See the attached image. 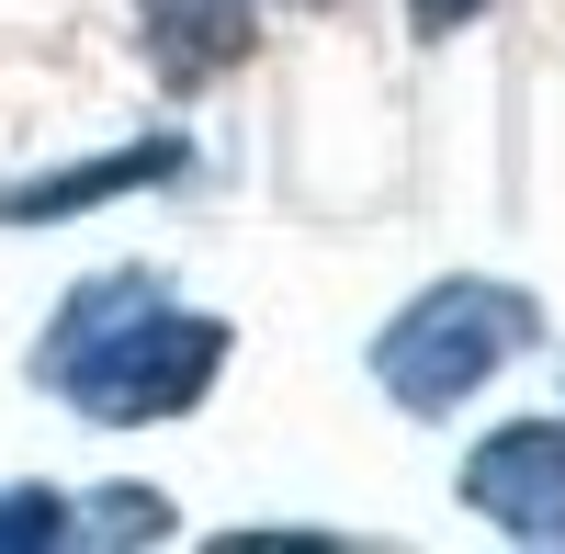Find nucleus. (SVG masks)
I'll use <instances>...</instances> for the list:
<instances>
[{
	"mask_svg": "<svg viewBox=\"0 0 565 554\" xmlns=\"http://www.w3.org/2000/svg\"><path fill=\"white\" fill-rule=\"evenodd\" d=\"M226 317L170 306L159 271H90L57 306V329L34 340V385L68 396L90 430H170L193 419L226 374Z\"/></svg>",
	"mask_w": 565,
	"mask_h": 554,
	"instance_id": "obj_1",
	"label": "nucleus"
},
{
	"mask_svg": "<svg viewBox=\"0 0 565 554\" xmlns=\"http://www.w3.org/2000/svg\"><path fill=\"white\" fill-rule=\"evenodd\" d=\"M543 351V306L521 284H498V271H441V284H418L385 329H373V385H385L407 419H452V407H476L509 362Z\"/></svg>",
	"mask_w": 565,
	"mask_h": 554,
	"instance_id": "obj_2",
	"label": "nucleus"
},
{
	"mask_svg": "<svg viewBox=\"0 0 565 554\" xmlns=\"http://www.w3.org/2000/svg\"><path fill=\"white\" fill-rule=\"evenodd\" d=\"M463 510L509 543H565V419H498L463 452Z\"/></svg>",
	"mask_w": 565,
	"mask_h": 554,
	"instance_id": "obj_3",
	"label": "nucleus"
},
{
	"mask_svg": "<svg viewBox=\"0 0 565 554\" xmlns=\"http://www.w3.org/2000/svg\"><path fill=\"white\" fill-rule=\"evenodd\" d=\"M136 45H148L159 90H204L260 45V0H136Z\"/></svg>",
	"mask_w": 565,
	"mask_h": 554,
	"instance_id": "obj_4",
	"label": "nucleus"
},
{
	"mask_svg": "<svg viewBox=\"0 0 565 554\" xmlns=\"http://www.w3.org/2000/svg\"><path fill=\"white\" fill-rule=\"evenodd\" d=\"M181 170V136H148V148H114V159H79V170H45V181H0V226H57L79 204H114V193H148V181Z\"/></svg>",
	"mask_w": 565,
	"mask_h": 554,
	"instance_id": "obj_5",
	"label": "nucleus"
},
{
	"mask_svg": "<svg viewBox=\"0 0 565 554\" xmlns=\"http://www.w3.org/2000/svg\"><path fill=\"white\" fill-rule=\"evenodd\" d=\"M45 554V543H79V510H68V498L57 487H0V554Z\"/></svg>",
	"mask_w": 565,
	"mask_h": 554,
	"instance_id": "obj_6",
	"label": "nucleus"
},
{
	"mask_svg": "<svg viewBox=\"0 0 565 554\" xmlns=\"http://www.w3.org/2000/svg\"><path fill=\"white\" fill-rule=\"evenodd\" d=\"M407 12H418V34H463V23L487 12V0H407Z\"/></svg>",
	"mask_w": 565,
	"mask_h": 554,
	"instance_id": "obj_7",
	"label": "nucleus"
},
{
	"mask_svg": "<svg viewBox=\"0 0 565 554\" xmlns=\"http://www.w3.org/2000/svg\"><path fill=\"white\" fill-rule=\"evenodd\" d=\"M306 12H328V0H306Z\"/></svg>",
	"mask_w": 565,
	"mask_h": 554,
	"instance_id": "obj_8",
	"label": "nucleus"
}]
</instances>
